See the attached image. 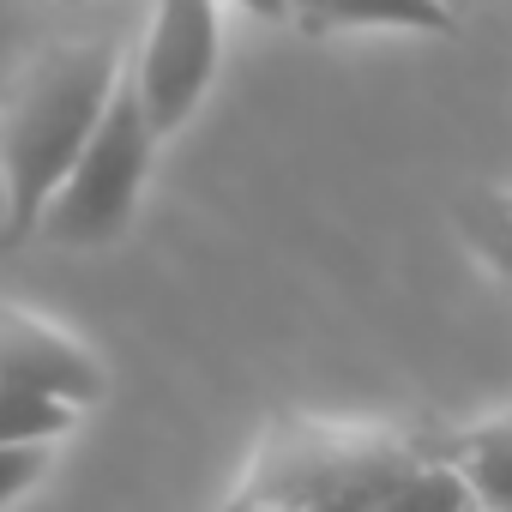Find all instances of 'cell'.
<instances>
[{
    "mask_svg": "<svg viewBox=\"0 0 512 512\" xmlns=\"http://www.w3.org/2000/svg\"><path fill=\"white\" fill-rule=\"evenodd\" d=\"M211 512H476L428 428L272 416L241 482Z\"/></svg>",
    "mask_w": 512,
    "mask_h": 512,
    "instance_id": "obj_1",
    "label": "cell"
},
{
    "mask_svg": "<svg viewBox=\"0 0 512 512\" xmlns=\"http://www.w3.org/2000/svg\"><path fill=\"white\" fill-rule=\"evenodd\" d=\"M121 67L127 61L109 37H67L13 73L0 97V247H25L37 235V217L97 133Z\"/></svg>",
    "mask_w": 512,
    "mask_h": 512,
    "instance_id": "obj_2",
    "label": "cell"
},
{
    "mask_svg": "<svg viewBox=\"0 0 512 512\" xmlns=\"http://www.w3.org/2000/svg\"><path fill=\"white\" fill-rule=\"evenodd\" d=\"M157 139L163 133L151 127L133 73L121 67V85H115L97 133L85 139V151L73 157V169L61 175V187L49 193V205L37 217V241H49V247H109V241H121L133 229L139 199H145Z\"/></svg>",
    "mask_w": 512,
    "mask_h": 512,
    "instance_id": "obj_3",
    "label": "cell"
},
{
    "mask_svg": "<svg viewBox=\"0 0 512 512\" xmlns=\"http://www.w3.org/2000/svg\"><path fill=\"white\" fill-rule=\"evenodd\" d=\"M127 73L163 139L187 127L217 79V0H157L151 31L127 61Z\"/></svg>",
    "mask_w": 512,
    "mask_h": 512,
    "instance_id": "obj_4",
    "label": "cell"
},
{
    "mask_svg": "<svg viewBox=\"0 0 512 512\" xmlns=\"http://www.w3.org/2000/svg\"><path fill=\"white\" fill-rule=\"evenodd\" d=\"M0 380H7V386H31V392H49V398L73 404V410H91L103 398L97 356L73 332L49 326L43 314L13 308V302H0Z\"/></svg>",
    "mask_w": 512,
    "mask_h": 512,
    "instance_id": "obj_5",
    "label": "cell"
},
{
    "mask_svg": "<svg viewBox=\"0 0 512 512\" xmlns=\"http://www.w3.org/2000/svg\"><path fill=\"white\" fill-rule=\"evenodd\" d=\"M302 37H344V31H422L452 37L458 7L446 0H290V19Z\"/></svg>",
    "mask_w": 512,
    "mask_h": 512,
    "instance_id": "obj_6",
    "label": "cell"
},
{
    "mask_svg": "<svg viewBox=\"0 0 512 512\" xmlns=\"http://www.w3.org/2000/svg\"><path fill=\"white\" fill-rule=\"evenodd\" d=\"M434 452L464 476V488L476 494V506L512 512V410H500L488 422H470V428L434 434Z\"/></svg>",
    "mask_w": 512,
    "mask_h": 512,
    "instance_id": "obj_7",
    "label": "cell"
},
{
    "mask_svg": "<svg viewBox=\"0 0 512 512\" xmlns=\"http://www.w3.org/2000/svg\"><path fill=\"white\" fill-rule=\"evenodd\" d=\"M458 235L476 260L512 284V187H470L458 199Z\"/></svg>",
    "mask_w": 512,
    "mask_h": 512,
    "instance_id": "obj_8",
    "label": "cell"
},
{
    "mask_svg": "<svg viewBox=\"0 0 512 512\" xmlns=\"http://www.w3.org/2000/svg\"><path fill=\"white\" fill-rule=\"evenodd\" d=\"M79 422L73 404L31 392V386H7L0 380V440H61Z\"/></svg>",
    "mask_w": 512,
    "mask_h": 512,
    "instance_id": "obj_9",
    "label": "cell"
},
{
    "mask_svg": "<svg viewBox=\"0 0 512 512\" xmlns=\"http://www.w3.org/2000/svg\"><path fill=\"white\" fill-rule=\"evenodd\" d=\"M55 464V440H0V512L25 500Z\"/></svg>",
    "mask_w": 512,
    "mask_h": 512,
    "instance_id": "obj_10",
    "label": "cell"
},
{
    "mask_svg": "<svg viewBox=\"0 0 512 512\" xmlns=\"http://www.w3.org/2000/svg\"><path fill=\"white\" fill-rule=\"evenodd\" d=\"M229 7H241V13H253V19H272V25L290 19V0H229Z\"/></svg>",
    "mask_w": 512,
    "mask_h": 512,
    "instance_id": "obj_11",
    "label": "cell"
},
{
    "mask_svg": "<svg viewBox=\"0 0 512 512\" xmlns=\"http://www.w3.org/2000/svg\"><path fill=\"white\" fill-rule=\"evenodd\" d=\"M446 7H464V0H446Z\"/></svg>",
    "mask_w": 512,
    "mask_h": 512,
    "instance_id": "obj_12",
    "label": "cell"
},
{
    "mask_svg": "<svg viewBox=\"0 0 512 512\" xmlns=\"http://www.w3.org/2000/svg\"><path fill=\"white\" fill-rule=\"evenodd\" d=\"M67 7H73V0H67Z\"/></svg>",
    "mask_w": 512,
    "mask_h": 512,
    "instance_id": "obj_13",
    "label": "cell"
}]
</instances>
